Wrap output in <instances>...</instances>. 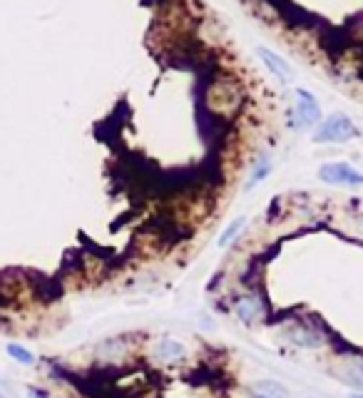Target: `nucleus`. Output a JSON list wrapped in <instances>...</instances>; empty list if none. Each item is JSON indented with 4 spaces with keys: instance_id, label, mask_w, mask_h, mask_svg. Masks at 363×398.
Listing matches in <instances>:
<instances>
[{
    "instance_id": "nucleus-4",
    "label": "nucleus",
    "mask_w": 363,
    "mask_h": 398,
    "mask_svg": "<svg viewBox=\"0 0 363 398\" xmlns=\"http://www.w3.org/2000/svg\"><path fill=\"white\" fill-rule=\"evenodd\" d=\"M319 177L326 184H341V187H358L363 184V174L346 162H328L319 169Z\"/></svg>"
},
{
    "instance_id": "nucleus-14",
    "label": "nucleus",
    "mask_w": 363,
    "mask_h": 398,
    "mask_svg": "<svg viewBox=\"0 0 363 398\" xmlns=\"http://www.w3.org/2000/svg\"><path fill=\"white\" fill-rule=\"evenodd\" d=\"M27 398H50V396L45 391H40V388H30V391H27Z\"/></svg>"
},
{
    "instance_id": "nucleus-10",
    "label": "nucleus",
    "mask_w": 363,
    "mask_h": 398,
    "mask_svg": "<svg viewBox=\"0 0 363 398\" xmlns=\"http://www.w3.org/2000/svg\"><path fill=\"white\" fill-rule=\"evenodd\" d=\"M291 341H294V344H299V346H319V344H321V339L316 336V331L304 329V326L291 331Z\"/></svg>"
},
{
    "instance_id": "nucleus-7",
    "label": "nucleus",
    "mask_w": 363,
    "mask_h": 398,
    "mask_svg": "<svg viewBox=\"0 0 363 398\" xmlns=\"http://www.w3.org/2000/svg\"><path fill=\"white\" fill-rule=\"evenodd\" d=\"M185 351H187L185 346L179 344V341H172V339H162V341H157V346H154V356L164 363H174V361H179V358H185Z\"/></svg>"
},
{
    "instance_id": "nucleus-9",
    "label": "nucleus",
    "mask_w": 363,
    "mask_h": 398,
    "mask_svg": "<svg viewBox=\"0 0 363 398\" xmlns=\"http://www.w3.org/2000/svg\"><path fill=\"white\" fill-rule=\"evenodd\" d=\"M237 314H239V319H242V321L252 324V321L262 314V304H259V298H254V296L239 298V301H237Z\"/></svg>"
},
{
    "instance_id": "nucleus-5",
    "label": "nucleus",
    "mask_w": 363,
    "mask_h": 398,
    "mask_svg": "<svg viewBox=\"0 0 363 398\" xmlns=\"http://www.w3.org/2000/svg\"><path fill=\"white\" fill-rule=\"evenodd\" d=\"M321 120V107L309 90H296V127H316Z\"/></svg>"
},
{
    "instance_id": "nucleus-3",
    "label": "nucleus",
    "mask_w": 363,
    "mask_h": 398,
    "mask_svg": "<svg viewBox=\"0 0 363 398\" xmlns=\"http://www.w3.org/2000/svg\"><path fill=\"white\" fill-rule=\"evenodd\" d=\"M197 125H199V135L204 137V142L209 147H219L226 140L229 130H232V122L226 117H219L209 110L197 112Z\"/></svg>"
},
{
    "instance_id": "nucleus-11",
    "label": "nucleus",
    "mask_w": 363,
    "mask_h": 398,
    "mask_svg": "<svg viewBox=\"0 0 363 398\" xmlns=\"http://www.w3.org/2000/svg\"><path fill=\"white\" fill-rule=\"evenodd\" d=\"M244 224H247V219H244V217H242V219H234L232 224H229L224 231H221V236L216 239V244H219L221 249H224V246H229V244H232L234 236L239 234V229H244Z\"/></svg>"
},
{
    "instance_id": "nucleus-12",
    "label": "nucleus",
    "mask_w": 363,
    "mask_h": 398,
    "mask_svg": "<svg viewBox=\"0 0 363 398\" xmlns=\"http://www.w3.org/2000/svg\"><path fill=\"white\" fill-rule=\"evenodd\" d=\"M8 356L16 358L18 363H25V366H30V363L35 361L32 354L27 351V349H23V346H18V344H8Z\"/></svg>"
},
{
    "instance_id": "nucleus-15",
    "label": "nucleus",
    "mask_w": 363,
    "mask_h": 398,
    "mask_svg": "<svg viewBox=\"0 0 363 398\" xmlns=\"http://www.w3.org/2000/svg\"><path fill=\"white\" fill-rule=\"evenodd\" d=\"M351 398H363V396H351Z\"/></svg>"
},
{
    "instance_id": "nucleus-13",
    "label": "nucleus",
    "mask_w": 363,
    "mask_h": 398,
    "mask_svg": "<svg viewBox=\"0 0 363 398\" xmlns=\"http://www.w3.org/2000/svg\"><path fill=\"white\" fill-rule=\"evenodd\" d=\"M269 169H271V164H269V159H264V162H259L257 164V169H254V174H252V179H249V184L247 187H254V184L259 182V179H264L269 174Z\"/></svg>"
},
{
    "instance_id": "nucleus-8",
    "label": "nucleus",
    "mask_w": 363,
    "mask_h": 398,
    "mask_svg": "<svg viewBox=\"0 0 363 398\" xmlns=\"http://www.w3.org/2000/svg\"><path fill=\"white\" fill-rule=\"evenodd\" d=\"M254 396L257 398H289V391L286 386L276 381H259L254 383Z\"/></svg>"
},
{
    "instance_id": "nucleus-1",
    "label": "nucleus",
    "mask_w": 363,
    "mask_h": 398,
    "mask_svg": "<svg viewBox=\"0 0 363 398\" xmlns=\"http://www.w3.org/2000/svg\"><path fill=\"white\" fill-rule=\"evenodd\" d=\"M361 42V37H356L346 25H326L319 32V45L326 50L331 58H338L343 53H351L353 45Z\"/></svg>"
},
{
    "instance_id": "nucleus-6",
    "label": "nucleus",
    "mask_w": 363,
    "mask_h": 398,
    "mask_svg": "<svg viewBox=\"0 0 363 398\" xmlns=\"http://www.w3.org/2000/svg\"><path fill=\"white\" fill-rule=\"evenodd\" d=\"M257 53H259V58L264 60V65H266V68L274 73V78H279L281 83H289V80L294 78V73H291V65L286 63V60H281L276 53H271L269 47H259Z\"/></svg>"
},
{
    "instance_id": "nucleus-2",
    "label": "nucleus",
    "mask_w": 363,
    "mask_h": 398,
    "mask_svg": "<svg viewBox=\"0 0 363 398\" xmlns=\"http://www.w3.org/2000/svg\"><path fill=\"white\" fill-rule=\"evenodd\" d=\"M358 137V130L346 115H331L316 127L314 142H348Z\"/></svg>"
}]
</instances>
